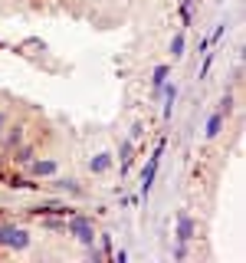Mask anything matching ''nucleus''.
<instances>
[{
    "label": "nucleus",
    "mask_w": 246,
    "mask_h": 263,
    "mask_svg": "<svg viewBox=\"0 0 246 263\" xmlns=\"http://www.w3.org/2000/svg\"><path fill=\"white\" fill-rule=\"evenodd\" d=\"M161 152H164V138L158 142V148H154V155H151V161H148V168H145V175H141V194L148 197V191H151V181H154V171H158V164H161Z\"/></svg>",
    "instance_id": "nucleus-7"
},
{
    "label": "nucleus",
    "mask_w": 246,
    "mask_h": 263,
    "mask_svg": "<svg viewBox=\"0 0 246 263\" xmlns=\"http://www.w3.org/2000/svg\"><path fill=\"white\" fill-rule=\"evenodd\" d=\"M33 247V234L20 224H0V257H10V253H27Z\"/></svg>",
    "instance_id": "nucleus-2"
},
{
    "label": "nucleus",
    "mask_w": 246,
    "mask_h": 263,
    "mask_svg": "<svg viewBox=\"0 0 246 263\" xmlns=\"http://www.w3.org/2000/svg\"><path fill=\"white\" fill-rule=\"evenodd\" d=\"M131 155H135V142H131V138H121V142H118V152H115V161H118L121 175H125L131 164H135V158H131Z\"/></svg>",
    "instance_id": "nucleus-9"
},
{
    "label": "nucleus",
    "mask_w": 246,
    "mask_h": 263,
    "mask_svg": "<svg viewBox=\"0 0 246 263\" xmlns=\"http://www.w3.org/2000/svg\"><path fill=\"white\" fill-rule=\"evenodd\" d=\"M49 187H53L56 194H69V197H89V191L82 187V181L76 178V175H53L49 178Z\"/></svg>",
    "instance_id": "nucleus-6"
},
{
    "label": "nucleus",
    "mask_w": 246,
    "mask_h": 263,
    "mask_svg": "<svg viewBox=\"0 0 246 263\" xmlns=\"http://www.w3.org/2000/svg\"><path fill=\"white\" fill-rule=\"evenodd\" d=\"M63 171V158L59 155H33V161L27 164V175L36 181V178H53V175H59Z\"/></svg>",
    "instance_id": "nucleus-4"
},
{
    "label": "nucleus",
    "mask_w": 246,
    "mask_h": 263,
    "mask_svg": "<svg viewBox=\"0 0 246 263\" xmlns=\"http://www.w3.org/2000/svg\"><path fill=\"white\" fill-rule=\"evenodd\" d=\"M115 168H118V161H115V152L109 145H98L95 152L86 155V171L92 178H105V175H112Z\"/></svg>",
    "instance_id": "nucleus-3"
},
{
    "label": "nucleus",
    "mask_w": 246,
    "mask_h": 263,
    "mask_svg": "<svg viewBox=\"0 0 246 263\" xmlns=\"http://www.w3.org/2000/svg\"><path fill=\"white\" fill-rule=\"evenodd\" d=\"M227 128V119H223V115H220L217 109H213L210 112V119H207V128H203V142H217V138H220V132H223Z\"/></svg>",
    "instance_id": "nucleus-8"
},
{
    "label": "nucleus",
    "mask_w": 246,
    "mask_h": 263,
    "mask_svg": "<svg viewBox=\"0 0 246 263\" xmlns=\"http://www.w3.org/2000/svg\"><path fill=\"white\" fill-rule=\"evenodd\" d=\"M168 72H171V66H158L154 69V76H151V89H154V96L161 92V86L168 82Z\"/></svg>",
    "instance_id": "nucleus-10"
},
{
    "label": "nucleus",
    "mask_w": 246,
    "mask_h": 263,
    "mask_svg": "<svg viewBox=\"0 0 246 263\" xmlns=\"http://www.w3.org/2000/svg\"><path fill=\"white\" fill-rule=\"evenodd\" d=\"M66 237H72L79 247H95V240H98V224H95V217L72 211L69 217H66Z\"/></svg>",
    "instance_id": "nucleus-1"
},
{
    "label": "nucleus",
    "mask_w": 246,
    "mask_h": 263,
    "mask_svg": "<svg viewBox=\"0 0 246 263\" xmlns=\"http://www.w3.org/2000/svg\"><path fill=\"white\" fill-rule=\"evenodd\" d=\"M174 234H177V240H184V243H191V240H197V237H200V224H197V217H194V211H191V208L177 211Z\"/></svg>",
    "instance_id": "nucleus-5"
},
{
    "label": "nucleus",
    "mask_w": 246,
    "mask_h": 263,
    "mask_svg": "<svg viewBox=\"0 0 246 263\" xmlns=\"http://www.w3.org/2000/svg\"><path fill=\"white\" fill-rule=\"evenodd\" d=\"M171 56H174V60H184V33H177V36L171 40Z\"/></svg>",
    "instance_id": "nucleus-11"
}]
</instances>
